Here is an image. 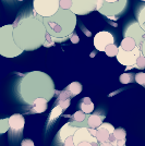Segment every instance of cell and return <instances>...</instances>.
Here are the masks:
<instances>
[{"label":"cell","mask_w":145,"mask_h":146,"mask_svg":"<svg viewBox=\"0 0 145 146\" xmlns=\"http://www.w3.org/2000/svg\"><path fill=\"white\" fill-rule=\"evenodd\" d=\"M13 30V24L5 25L0 29V55L5 58H15L24 52L14 40Z\"/></svg>","instance_id":"277c9868"},{"label":"cell","mask_w":145,"mask_h":146,"mask_svg":"<svg viewBox=\"0 0 145 146\" xmlns=\"http://www.w3.org/2000/svg\"><path fill=\"white\" fill-rule=\"evenodd\" d=\"M119 47H121V48L124 49V50L130 51V50H133V49L136 48L138 47V44H136V42L133 39L132 37H123V39L121 40Z\"/></svg>","instance_id":"ac0fdd59"},{"label":"cell","mask_w":145,"mask_h":146,"mask_svg":"<svg viewBox=\"0 0 145 146\" xmlns=\"http://www.w3.org/2000/svg\"><path fill=\"white\" fill-rule=\"evenodd\" d=\"M69 98H71V95H70V93L68 91H62L59 94V96L57 98V103H60V102H63V100H66V99H69Z\"/></svg>","instance_id":"83f0119b"},{"label":"cell","mask_w":145,"mask_h":146,"mask_svg":"<svg viewBox=\"0 0 145 146\" xmlns=\"http://www.w3.org/2000/svg\"><path fill=\"white\" fill-rule=\"evenodd\" d=\"M141 55H142V49L140 48L139 46L133 50H130V51L119 47V51H118V55L116 58L120 64L129 67V66H134Z\"/></svg>","instance_id":"52a82bcc"},{"label":"cell","mask_w":145,"mask_h":146,"mask_svg":"<svg viewBox=\"0 0 145 146\" xmlns=\"http://www.w3.org/2000/svg\"><path fill=\"white\" fill-rule=\"evenodd\" d=\"M110 44H115V37L110 32L102 31L94 36V47L98 51H105L106 47Z\"/></svg>","instance_id":"30bf717a"},{"label":"cell","mask_w":145,"mask_h":146,"mask_svg":"<svg viewBox=\"0 0 145 146\" xmlns=\"http://www.w3.org/2000/svg\"><path fill=\"white\" fill-rule=\"evenodd\" d=\"M60 1V9L71 10L72 8V0H59Z\"/></svg>","instance_id":"f1b7e54d"},{"label":"cell","mask_w":145,"mask_h":146,"mask_svg":"<svg viewBox=\"0 0 145 146\" xmlns=\"http://www.w3.org/2000/svg\"><path fill=\"white\" fill-rule=\"evenodd\" d=\"M10 129L9 118H3L0 120V134H5Z\"/></svg>","instance_id":"603a6c76"},{"label":"cell","mask_w":145,"mask_h":146,"mask_svg":"<svg viewBox=\"0 0 145 146\" xmlns=\"http://www.w3.org/2000/svg\"><path fill=\"white\" fill-rule=\"evenodd\" d=\"M73 140H74V143L76 145H79L80 143L82 142H98L97 139L95 136H93L90 132V129L87 127H79V129L76 130V132L73 135Z\"/></svg>","instance_id":"7c38bea8"},{"label":"cell","mask_w":145,"mask_h":146,"mask_svg":"<svg viewBox=\"0 0 145 146\" xmlns=\"http://www.w3.org/2000/svg\"><path fill=\"white\" fill-rule=\"evenodd\" d=\"M63 146H78L75 143H74V140H73V135L67 137L65 142H63Z\"/></svg>","instance_id":"1f68e13d"},{"label":"cell","mask_w":145,"mask_h":146,"mask_svg":"<svg viewBox=\"0 0 145 146\" xmlns=\"http://www.w3.org/2000/svg\"><path fill=\"white\" fill-rule=\"evenodd\" d=\"M105 120V116L100 113H91L87 115L86 119V127L90 129H98L103 124Z\"/></svg>","instance_id":"9a60e30c"},{"label":"cell","mask_w":145,"mask_h":146,"mask_svg":"<svg viewBox=\"0 0 145 146\" xmlns=\"http://www.w3.org/2000/svg\"><path fill=\"white\" fill-rule=\"evenodd\" d=\"M106 2H115V1H118V0H105Z\"/></svg>","instance_id":"ab89813d"},{"label":"cell","mask_w":145,"mask_h":146,"mask_svg":"<svg viewBox=\"0 0 145 146\" xmlns=\"http://www.w3.org/2000/svg\"><path fill=\"white\" fill-rule=\"evenodd\" d=\"M70 104H71V98H69V99H66V100H63V102H60V103H57V105H59L61 108L63 109V111L66 109H68V107L70 106Z\"/></svg>","instance_id":"4dcf8cb0"},{"label":"cell","mask_w":145,"mask_h":146,"mask_svg":"<svg viewBox=\"0 0 145 146\" xmlns=\"http://www.w3.org/2000/svg\"><path fill=\"white\" fill-rule=\"evenodd\" d=\"M60 10L59 0H33L34 14H38L43 18L54 15Z\"/></svg>","instance_id":"5b68a950"},{"label":"cell","mask_w":145,"mask_h":146,"mask_svg":"<svg viewBox=\"0 0 145 146\" xmlns=\"http://www.w3.org/2000/svg\"><path fill=\"white\" fill-rule=\"evenodd\" d=\"M133 80H134V76L132 73H122L119 78V81L122 84H129V83L133 82Z\"/></svg>","instance_id":"7402d4cb"},{"label":"cell","mask_w":145,"mask_h":146,"mask_svg":"<svg viewBox=\"0 0 145 146\" xmlns=\"http://www.w3.org/2000/svg\"><path fill=\"white\" fill-rule=\"evenodd\" d=\"M18 92L23 103L33 106L37 98H46L49 102L54 97L56 88L54 80L47 73L32 71L24 74L20 80Z\"/></svg>","instance_id":"6da1fadb"},{"label":"cell","mask_w":145,"mask_h":146,"mask_svg":"<svg viewBox=\"0 0 145 146\" xmlns=\"http://www.w3.org/2000/svg\"><path fill=\"white\" fill-rule=\"evenodd\" d=\"M99 146H114V144H111L110 142H106V143H100Z\"/></svg>","instance_id":"74e56055"},{"label":"cell","mask_w":145,"mask_h":146,"mask_svg":"<svg viewBox=\"0 0 145 146\" xmlns=\"http://www.w3.org/2000/svg\"><path fill=\"white\" fill-rule=\"evenodd\" d=\"M47 104L48 100L46 98H37L35 103L33 104V107L31 109L32 113H42L47 110Z\"/></svg>","instance_id":"2e32d148"},{"label":"cell","mask_w":145,"mask_h":146,"mask_svg":"<svg viewBox=\"0 0 145 146\" xmlns=\"http://www.w3.org/2000/svg\"><path fill=\"white\" fill-rule=\"evenodd\" d=\"M114 135L116 137V141L117 140H126V136H127V132L126 130L122 128H118L114 131Z\"/></svg>","instance_id":"cb8c5ba5"},{"label":"cell","mask_w":145,"mask_h":146,"mask_svg":"<svg viewBox=\"0 0 145 146\" xmlns=\"http://www.w3.org/2000/svg\"><path fill=\"white\" fill-rule=\"evenodd\" d=\"M135 15H136V21L140 23V25L144 29L145 27V5H142L138 8L136 12H135Z\"/></svg>","instance_id":"ffe728a7"},{"label":"cell","mask_w":145,"mask_h":146,"mask_svg":"<svg viewBox=\"0 0 145 146\" xmlns=\"http://www.w3.org/2000/svg\"><path fill=\"white\" fill-rule=\"evenodd\" d=\"M142 54L145 56V40H144V43H143V45H142Z\"/></svg>","instance_id":"f35d334b"},{"label":"cell","mask_w":145,"mask_h":146,"mask_svg":"<svg viewBox=\"0 0 145 146\" xmlns=\"http://www.w3.org/2000/svg\"><path fill=\"white\" fill-rule=\"evenodd\" d=\"M9 123H10V130L18 136H21L22 135L21 133L25 125L24 117L20 113H14L11 117H9Z\"/></svg>","instance_id":"8fae6325"},{"label":"cell","mask_w":145,"mask_h":146,"mask_svg":"<svg viewBox=\"0 0 145 146\" xmlns=\"http://www.w3.org/2000/svg\"><path fill=\"white\" fill-rule=\"evenodd\" d=\"M112 144L114 146H126V140H117Z\"/></svg>","instance_id":"d590c367"},{"label":"cell","mask_w":145,"mask_h":146,"mask_svg":"<svg viewBox=\"0 0 145 146\" xmlns=\"http://www.w3.org/2000/svg\"><path fill=\"white\" fill-rule=\"evenodd\" d=\"M55 44H56V42L54 40V37L51 36L49 33H47V35H46V40H45V43H44V47H53Z\"/></svg>","instance_id":"4316f807"},{"label":"cell","mask_w":145,"mask_h":146,"mask_svg":"<svg viewBox=\"0 0 145 146\" xmlns=\"http://www.w3.org/2000/svg\"><path fill=\"white\" fill-rule=\"evenodd\" d=\"M47 30L44 24V18L34 14V17L22 19L14 25L13 37L21 49L33 51L42 47L46 40Z\"/></svg>","instance_id":"7a4b0ae2"},{"label":"cell","mask_w":145,"mask_h":146,"mask_svg":"<svg viewBox=\"0 0 145 146\" xmlns=\"http://www.w3.org/2000/svg\"><path fill=\"white\" fill-rule=\"evenodd\" d=\"M97 10V0H72L71 11L76 15H86Z\"/></svg>","instance_id":"9c48e42d"},{"label":"cell","mask_w":145,"mask_h":146,"mask_svg":"<svg viewBox=\"0 0 145 146\" xmlns=\"http://www.w3.org/2000/svg\"><path fill=\"white\" fill-rule=\"evenodd\" d=\"M62 111H63V109L61 108L59 105H57V107H55L54 109H53V111H51V113H50L51 119H53V118H58V117L62 113Z\"/></svg>","instance_id":"f546056e"},{"label":"cell","mask_w":145,"mask_h":146,"mask_svg":"<svg viewBox=\"0 0 145 146\" xmlns=\"http://www.w3.org/2000/svg\"><path fill=\"white\" fill-rule=\"evenodd\" d=\"M116 129L114 128V125L111 123L108 122H103V124L97 129L96 132V139L98 141V143H106L109 142V137H110V134L115 131Z\"/></svg>","instance_id":"4fadbf2b"},{"label":"cell","mask_w":145,"mask_h":146,"mask_svg":"<svg viewBox=\"0 0 145 146\" xmlns=\"http://www.w3.org/2000/svg\"><path fill=\"white\" fill-rule=\"evenodd\" d=\"M21 146H35L34 145V142L30 139H25L21 142Z\"/></svg>","instance_id":"e575fe53"},{"label":"cell","mask_w":145,"mask_h":146,"mask_svg":"<svg viewBox=\"0 0 145 146\" xmlns=\"http://www.w3.org/2000/svg\"><path fill=\"white\" fill-rule=\"evenodd\" d=\"M144 30H145V29H144Z\"/></svg>","instance_id":"b9f144b4"},{"label":"cell","mask_w":145,"mask_h":146,"mask_svg":"<svg viewBox=\"0 0 145 146\" xmlns=\"http://www.w3.org/2000/svg\"><path fill=\"white\" fill-rule=\"evenodd\" d=\"M123 36L124 37H132L133 39L136 42L138 46L140 48H142V45L145 40V30L140 25L138 21L131 22L130 24L127 25V27L124 29L123 32Z\"/></svg>","instance_id":"ba28073f"},{"label":"cell","mask_w":145,"mask_h":146,"mask_svg":"<svg viewBox=\"0 0 145 146\" xmlns=\"http://www.w3.org/2000/svg\"><path fill=\"white\" fill-rule=\"evenodd\" d=\"M104 2H105V0H97V10H96V11H98V10H99V9L103 7Z\"/></svg>","instance_id":"8d00e7d4"},{"label":"cell","mask_w":145,"mask_h":146,"mask_svg":"<svg viewBox=\"0 0 145 146\" xmlns=\"http://www.w3.org/2000/svg\"><path fill=\"white\" fill-rule=\"evenodd\" d=\"M118 51H119V47L116 46V44H110L105 49V54L108 57H117Z\"/></svg>","instance_id":"44dd1931"},{"label":"cell","mask_w":145,"mask_h":146,"mask_svg":"<svg viewBox=\"0 0 145 146\" xmlns=\"http://www.w3.org/2000/svg\"><path fill=\"white\" fill-rule=\"evenodd\" d=\"M143 1H145V0H143Z\"/></svg>","instance_id":"60d3db41"},{"label":"cell","mask_w":145,"mask_h":146,"mask_svg":"<svg viewBox=\"0 0 145 146\" xmlns=\"http://www.w3.org/2000/svg\"><path fill=\"white\" fill-rule=\"evenodd\" d=\"M78 129H79V127L73 125L71 122L66 123V124L59 130V132H58V137L60 139L61 143H63L67 137H69V136H71V135H74V133L76 132Z\"/></svg>","instance_id":"5bb4252c"},{"label":"cell","mask_w":145,"mask_h":146,"mask_svg":"<svg viewBox=\"0 0 145 146\" xmlns=\"http://www.w3.org/2000/svg\"><path fill=\"white\" fill-rule=\"evenodd\" d=\"M70 40H71L73 44H78L80 42L79 35H78V34H75V33L73 32L72 34H71V36H70Z\"/></svg>","instance_id":"836d02e7"},{"label":"cell","mask_w":145,"mask_h":146,"mask_svg":"<svg viewBox=\"0 0 145 146\" xmlns=\"http://www.w3.org/2000/svg\"><path fill=\"white\" fill-rule=\"evenodd\" d=\"M134 81L136 83H139L140 85L145 86V73L144 72H139L134 75Z\"/></svg>","instance_id":"d4e9b609"},{"label":"cell","mask_w":145,"mask_h":146,"mask_svg":"<svg viewBox=\"0 0 145 146\" xmlns=\"http://www.w3.org/2000/svg\"><path fill=\"white\" fill-rule=\"evenodd\" d=\"M134 67L140 69V70L145 69V56L143 55V54L139 57V59H138V61H136V63L134 64Z\"/></svg>","instance_id":"484cf974"},{"label":"cell","mask_w":145,"mask_h":146,"mask_svg":"<svg viewBox=\"0 0 145 146\" xmlns=\"http://www.w3.org/2000/svg\"><path fill=\"white\" fill-rule=\"evenodd\" d=\"M78 146H99V143L98 142H87V141H85V142L80 143Z\"/></svg>","instance_id":"d6a6232c"},{"label":"cell","mask_w":145,"mask_h":146,"mask_svg":"<svg viewBox=\"0 0 145 146\" xmlns=\"http://www.w3.org/2000/svg\"><path fill=\"white\" fill-rule=\"evenodd\" d=\"M128 5V0H118L115 2H104L103 7L98 10V12L107 18L118 17L121 13L124 12Z\"/></svg>","instance_id":"8992f818"},{"label":"cell","mask_w":145,"mask_h":146,"mask_svg":"<svg viewBox=\"0 0 145 146\" xmlns=\"http://www.w3.org/2000/svg\"><path fill=\"white\" fill-rule=\"evenodd\" d=\"M76 14L71 10L60 9L54 15L44 18V24L46 26L47 33L51 36L62 38L71 36L76 26Z\"/></svg>","instance_id":"3957f363"},{"label":"cell","mask_w":145,"mask_h":146,"mask_svg":"<svg viewBox=\"0 0 145 146\" xmlns=\"http://www.w3.org/2000/svg\"><path fill=\"white\" fill-rule=\"evenodd\" d=\"M80 108L82 111H84L86 115H91L92 112L94 111V104L91 100L90 97H84L81 99L80 102Z\"/></svg>","instance_id":"e0dca14e"},{"label":"cell","mask_w":145,"mask_h":146,"mask_svg":"<svg viewBox=\"0 0 145 146\" xmlns=\"http://www.w3.org/2000/svg\"><path fill=\"white\" fill-rule=\"evenodd\" d=\"M66 91H68L70 93L71 97L76 96V95H79L80 93L82 92V84L79 83V82H72L71 84H69L66 87Z\"/></svg>","instance_id":"d6986e66"}]
</instances>
